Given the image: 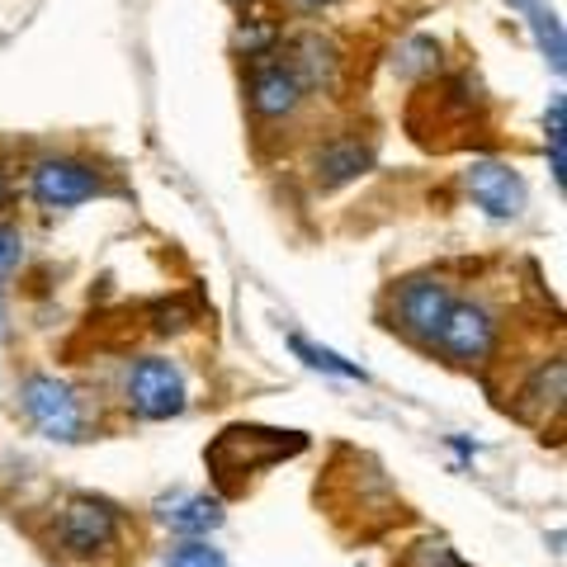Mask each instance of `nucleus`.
I'll use <instances>...</instances> for the list:
<instances>
[{
    "mask_svg": "<svg viewBox=\"0 0 567 567\" xmlns=\"http://www.w3.org/2000/svg\"><path fill=\"white\" fill-rule=\"evenodd\" d=\"M298 450H303V435H298V431H265V425H233V431H223V440L208 450V464H213V473H218L227 487H233V483H237V473L270 468L275 458L298 454Z\"/></svg>",
    "mask_w": 567,
    "mask_h": 567,
    "instance_id": "1",
    "label": "nucleus"
},
{
    "mask_svg": "<svg viewBox=\"0 0 567 567\" xmlns=\"http://www.w3.org/2000/svg\"><path fill=\"white\" fill-rule=\"evenodd\" d=\"M128 406L147 421H171L185 412V374L171 360H137L128 374Z\"/></svg>",
    "mask_w": 567,
    "mask_h": 567,
    "instance_id": "2",
    "label": "nucleus"
},
{
    "mask_svg": "<svg viewBox=\"0 0 567 567\" xmlns=\"http://www.w3.org/2000/svg\"><path fill=\"white\" fill-rule=\"evenodd\" d=\"M20 402H24V416L39 425L48 440H62V445L81 440V406H76V398H71L66 383L48 379V374H33L24 383Z\"/></svg>",
    "mask_w": 567,
    "mask_h": 567,
    "instance_id": "3",
    "label": "nucleus"
},
{
    "mask_svg": "<svg viewBox=\"0 0 567 567\" xmlns=\"http://www.w3.org/2000/svg\"><path fill=\"white\" fill-rule=\"evenodd\" d=\"M464 181H468V194L477 199V208H487L492 218H516L525 208V181L502 162H473Z\"/></svg>",
    "mask_w": 567,
    "mask_h": 567,
    "instance_id": "4",
    "label": "nucleus"
},
{
    "mask_svg": "<svg viewBox=\"0 0 567 567\" xmlns=\"http://www.w3.org/2000/svg\"><path fill=\"white\" fill-rule=\"evenodd\" d=\"M435 341L450 354H458V360H483L496 341V322L487 317V308H477V303H450Z\"/></svg>",
    "mask_w": 567,
    "mask_h": 567,
    "instance_id": "5",
    "label": "nucleus"
},
{
    "mask_svg": "<svg viewBox=\"0 0 567 567\" xmlns=\"http://www.w3.org/2000/svg\"><path fill=\"white\" fill-rule=\"evenodd\" d=\"M118 535V520H114V511L104 506V502H71L66 506V516H62V548L66 554H100V548H110Z\"/></svg>",
    "mask_w": 567,
    "mask_h": 567,
    "instance_id": "6",
    "label": "nucleus"
},
{
    "mask_svg": "<svg viewBox=\"0 0 567 567\" xmlns=\"http://www.w3.org/2000/svg\"><path fill=\"white\" fill-rule=\"evenodd\" d=\"M95 171L81 166V162H43L33 171V199L43 208H71V204H85L95 199Z\"/></svg>",
    "mask_w": 567,
    "mask_h": 567,
    "instance_id": "7",
    "label": "nucleus"
},
{
    "mask_svg": "<svg viewBox=\"0 0 567 567\" xmlns=\"http://www.w3.org/2000/svg\"><path fill=\"white\" fill-rule=\"evenodd\" d=\"M450 289L440 279H416V284H406L402 289V322L412 327L416 336H431L435 341V331L440 322H445V312H450Z\"/></svg>",
    "mask_w": 567,
    "mask_h": 567,
    "instance_id": "8",
    "label": "nucleus"
},
{
    "mask_svg": "<svg viewBox=\"0 0 567 567\" xmlns=\"http://www.w3.org/2000/svg\"><path fill=\"white\" fill-rule=\"evenodd\" d=\"M298 100H303V85H298V76L289 66H260L251 76V104L256 114L265 118H284L298 110Z\"/></svg>",
    "mask_w": 567,
    "mask_h": 567,
    "instance_id": "9",
    "label": "nucleus"
},
{
    "mask_svg": "<svg viewBox=\"0 0 567 567\" xmlns=\"http://www.w3.org/2000/svg\"><path fill=\"white\" fill-rule=\"evenodd\" d=\"M516 10H525V20H529V33H535V43L544 52V62L554 66V76H563V66H567V43H563V24H558V14L544 6V0H511Z\"/></svg>",
    "mask_w": 567,
    "mask_h": 567,
    "instance_id": "10",
    "label": "nucleus"
},
{
    "mask_svg": "<svg viewBox=\"0 0 567 567\" xmlns=\"http://www.w3.org/2000/svg\"><path fill=\"white\" fill-rule=\"evenodd\" d=\"M369 166H374V152L364 142H331V147L317 152V181L322 185H346Z\"/></svg>",
    "mask_w": 567,
    "mask_h": 567,
    "instance_id": "11",
    "label": "nucleus"
},
{
    "mask_svg": "<svg viewBox=\"0 0 567 567\" xmlns=\"http://www.w3.org/2000/svg\"><path fill=\"white\" fill-rule=\"evenodd\" d=\"M162 520L171 529H181V535H208V529L223 525V506L213 496H181L175 506L162 511Z\"/></svg>",
    "mask_w": 567,
    "mask_h": 567,
    "instance_id": "12",
    "label": "nucleus"
},
{
    "mask_svg": "<svg viewBox=\"0 0 567 567\" xmlns=\"http://www.w3.org/2000/svg\"><path fill=\"white\" fill-rule=\"evenodd\" d=\"M298 85H331V71H336V48L327 39H317V33H308V39H298V62L289 66Z\"/></svg>",
    "mask_w": 567,
    "mask_h": 567,
    "instance_id": "13",
    "label": "nucleus"
},
{
    "mask_svg": "<svg viewBox=\"0 0 567 567\" xmlns=\"http://www.w3.org/2000/svg\"><path fill=\"white\" fill-rule=\"evenodd\" d=\"M548 166H554V181H567V100L554 95L548 104Z\"/></svg>",
    "mask_w": 567,
    "mask_h": 567,
    "instance_id": "14",
    "label": "nucleus"
},
{
    "mask_svg": "<svg viewBox=\"0 0 567 567\" xmlns=\"http://www.w3.org/2000/svg\"><path fill=\"white\" fill-rule=\"evenodd\" d=\"M293 350L303 354V360H308L312 369H327V374H336V379H364L360 369H354V364H346V360H341V354H331V350H322V346H308L303 336H293Z\"/></svg>",
    "mask_w": 567,
    "mask_h": 567,
    "instance_id": "15",
    "label": "nucleus"
},
{
    "mask_svg": "<svg viewBox=\"0 0 567 567\" xmlns=\"http://www.w3.org/2000/svg\"><path fill=\"white\" fill-rule=\"evenodd\" d=\"M440 66V48L431 39H412L398 52V71L402 76H416V71H435Z\"/></svg>",
    "mask_w": 567,
    "mask_h": 567,
    "instance_id": "16",
    "label": "nucleus"
},
{
    "mask_svg": "<svg viewBox=\"0 0 567 567\" xmlns=\"http://www.w3.org/2000/svg\"><path fill=\"white\" fill-rule=\"evenodd\" d=\"M166 567H227V558H223L213 544H199V539H194V544H181V548H175Z\"/></svg>",
    "mask_w": 567,
    "mask_h": 567,
    "instance_id": "17",
    "label": "nucleus"
},
{
    "mask_svg": "<svg viewBox=\"0 0 567 567\" xmlns=\"http://www.w3.org/2000/svg\"><path fill=\"white\" fill-rule=\"evenodd\" d=\"M20 256H24L20 233H14V227H0V279H6L14 265H20Z\"/></svg>",
    "mask_w": 567,
    "mask_h": 567,
    "instance_id": "18",
    "label": "nucleus"
},
{
    "mask_svg": "<svg viewBox=\"0 0 567 567\" xmlns=\"http://www.w3.org/2000/svg\"><path fill=\"white\" fill-rule=\"evenodd\" d=\"M6 204H10V181L0 175V208H6Z\"/></svg>",
    "mask_w": 567,
    "mask_h": 567,
    "instance_id": "19",
    "label": "nucleus"
},
{
    "mask_svg": "<svg viewBox=\"0 0 567 567\" xmlns=\"http://www.w3.org/2000/svg\"><path fill=\"white\" fill-rule=\"evenodd\" d=\"M303 10H322V6H331V0H298Z\"/></svg>",
    "mask_w": 567,
    "mask_h": 567,
    "instance_id": "20",
    "label": "nucleus"
},
{
    "mask_svg": "<svg viewBox=\"0 0 567 567\" xmlns=\"http://www.w3.org/2000/svg\"><path fill=\"white\" fill-rule=\"evenodd\" d=\"M0 336H6V312H0Z\"/></svg>",
    "mask_w": 567,
    "mask_h": 567,
    "instance_id": "21",
    "label": "nucleus"
}]
</instances>
